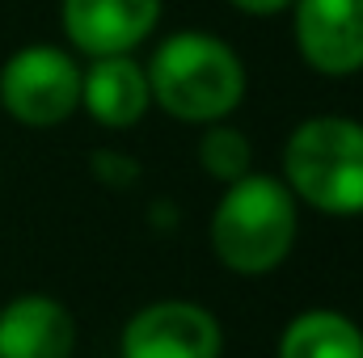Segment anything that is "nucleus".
<instances>
[{
  "label": "nucleus",
  "mask_w": 363,
  "mask_h": 358,
  "mask_svg": "<svg viewBox=\"0 0 363 358\" xmlns=\"http://www.w3.org/2000/svg\"><path fill=\"white\" fill-rule=\"evenodd\" d=\"M291 34L317 76L363 72V0H291Z\"/></svg>",
  "instance_id": "obj_7"
},
{
  "label": "nucleus",
  "mask_w": 363,
  "mask_h": 358,
  "mask_svg": "<svg viewBox=\"0 0 363 358\" xmlns=\"http://www.w3.org/2000/svg\"><path fill=\"white\" fill-rule=\"evenodd\" d=\"M283 185L296 202L355 219L363 215V122L347 114H313L283 144Z\"/></svg>",
  "instance_id": "obj_3"
},
{
  "label": "nucleus",
  "mask_w": 363,
  "mask_h": 358,
  "mask_svg": "<svg viewBox=\"0 0 363 358\" xmlns=\"http://www.w3.org/2000/svg\"><path fill=\"white\" fill-rule=\"evenodd\" d=\"M296 207L300 202L291 198V190L271 173L250 169L245 178L224 185L207 224L216 262L241 278L274 274L296 249V232H300Z\"/></svg>",
  "instance_id": "obj_2"
},
{
  "label": "nucleus",
  "mask_w": 363,
  "mask_h": 358,
  "mask_svg": "<svg viewBox=\"0 0 363 358\" xmlns=\"http://www.w3.org/2000/svg\"><path fill=\"white\" fill-rule=\"evenodd\" d=\"M165 0H60V25L68 34V51L101 55H135L161 25Z\"/></svg>",
  "instance_id": "obj_6"
},
{
  "label": "nucleus",
  "mask_w": 363,
  "mask_h": 358,
  "mask_svg": "<svg viewBox=\"0 0 363 358\" xmlns=\"http://www.w3.org/2000/svg\"><path fill=\"white\" fill-rule=\"evenodd\" d=\"M274 358H363V329L338 308H308L287 321Z\"/></svg>",
  "instance_id": "obj_10"
},
{
  "label": "nucleus",
  "mask_w": 363,
  "mask_h": 358,
  "mask_svg": "<svg viewBox=\"0 0 363 358\" xmlns=\"http://www.w3.org/2000/svg\"><path fill=\"white\" fill-rule=\"evenodd\" d=\"M199 165L211 181L233 185L254 169V148H250L245 131H237L228 122H211V127H203V139H199Z\"/></svg>",
  "instance_id": "obj_11"
},
{
  "label": "nucleus",
  "mask_w": 363,
  "mask_h": 358,
  "mask_svg": "<svg viewBox=\"0 0 363 358\" xmlns=\"http://www.w3.org/2000/svg\"><path fill=\"white\" fill-rule=\"evenodd\" d=\"M0 110L21 127H60L81 110V59L55 42H26L0 64Z\"/></svg>",
  "instance_id": "obj_4"
},
{
  "label": "nucleus",
  "mask_w": 363,
  "mask_h": 358,
  "mask_svg": "<svg viewBox=\"0 0 363 358\" xmlns=\"http://www.w3.org/2000/svg\"><path fill=\"white\" fill-rule=\"evenodd\" d=\"M123 358H220L224 354V329L216 312H207L194 299H157L127 316Z\"/></svg>",
  "instance_id": "obj_5"
},
{
  "label": "nucleus",
  "mask_w": 363,
  "mask_h": 358,
  "mask_svg": "<svg viewBox=\"0 0 363 358\" xmlns=\"http://www.w3.org/2000/svg\"><path fill=\"white\" fill-rule=\"evenodd\" d=\"M72 350L77 321L55 295L26 291L0 304V358H72Z\"/></svg>",
  "instance_id": "obj_8"
},
{
  "label": "nucleus",
  "mask_w": 363,
  "mask_h": 358,
  "mask_svg": "<svg viewBox=\"0 0 363 358\" xmlns=\"http://www.w3.org/2000/svg\"><path fill=\"white\" fill-rule=\"evenodd\" d=\"M228 4L245 17H279V13L291 8V0H228Z\"/></svg>",
  "instance_id": "obj_13"
},
{
  "label": "nucleus",
  "mask_w": 363,
  "mask_h": 358,
  "mask_svg": "<svg viewBox=\"0 0 363 358\" xmlns=\"http://www.w3.org/2000/svg\"><path fill=\"white\" fill-rule=\"evenodd\" d=\"M152 105L148 72L135 55H101L81 68V110L106 131L135 127Z\"/></svg>",
  "instance_id": "obj_9"
},
{
  "label": "nucleus",
  "mask_w": 363,
  "mask_h": 358,
  "mask_svg": "<svg viewBox=\"0 0 363 358\" xmlns=\"http://www.w3.org/2000/svg\"><path fill=\"white\" fill-rule=\"evenodd\" d=\"M89 169L101 185H114V190H127V185L140 181V165L127 152H118V148H97L89 156Z\"/></svg>",
  "instance_id": "obj_12"
},
{
  "label": "nucleus",
  "mask_w": 363,
  "mask_h": 358,
  "mask_svg": "<svg viewBox=\"0 0 363 358\" xmlns=\"http://www.w3.org/2000/svg\"><path fill=\"white\" fill-rule=\"evenodd\" d=\"M152 105L190 127L224 122L245 101V64L241 55L207 34V30H178L161 38L144 64Z\"/></svg>",
  "instance_id": "obj_1"
}]
</instances>
